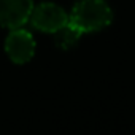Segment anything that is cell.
<instances>
[{
	"instance_id": "6da1fadb",
	"label": "cell",
	"mask_w": 135,
	"mask_h": 135,
	"mask_svg": "<svg viewBox=\"0 0 135 135\" xmlns=\"http://www.w3.org/2000/svg\"><path fill=\"white\" fill-rule=\"evenodd\" d=\"M111 19V8L103 0H81L72 8L69 24L81 33H92L110 26Z\"/></svg>"
},
{
	"instance_id": "7a4b0ae2",
	"label": "cell",
	"mask_w": 135,
	"mask_h": 135,
	"mask_svg": "<svg viewBox=\"0 0 135 135\" xmlns=\"http://www.w3.org/2000/svg\"><path fill=\"white\" fill-rule=\"evenodd\" d=\"M29 21L37 30L45 33H54L56 30H59L62 26L69 22V15L59 5L46 2L33 7Z\"/></svg>"
},
{
	"instance_id": "3957f363",
	"label": "cell",
	"mask_w": 135,
	"mask_h": 135,
	"mask_svg": "<svg viewBox=\"0 0 135 135\" xmlns=\"http://www.w3.org/2000/svg\"><path fill=\"white\" fill-rule=\"evenodd\" d=\"M5 51L15 64H26L35 54V40L30 32L21 27L11 29L5 40Z\"/></svg>"
},
{
	"instance_id": "277c9868",
	"label": "cell",
	"mask_w": 135,
	"mask_h": 135,
	"mask_svg": "<svg viewBox=\"0 0 135 135\" xmlns=\"http://www.w3.org/2000/svg\"><path fill=\"white\" fill-rule=\"evenodd\" d=\"M33 10V0H0V26L5 29L22 27Z\"/></svg>"
},
{
	"instance_id": "5b68a950",
	"label": "cell",
	"mask_w": 135,
	"mask_h": 135,
	"mask_svg": "<svg viewBox=\"0 0 135 135\" xmlns=\"http://www.w3.org/2000/svg\"><path fill=\"white\" fill-rule=\"evenodd\" d=\"M81 35L83 33L78 29H75L72 24L67 22L65 26H62L59 30L54 32V43L60 49H70V48H73L80 41Z\"/></svg>"
}]
</instances>
